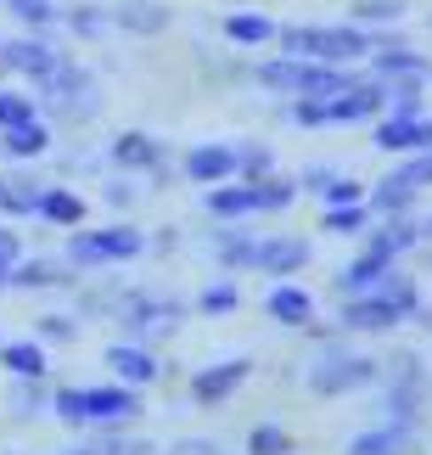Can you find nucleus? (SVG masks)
Instances as JSON below:
<instances>
[{
  "label": "nucleus",
  "mask_w": 432,
  "mask_h": 455,
  "mask_svg": "<svg viewBox=\"0 0 432 455\" xmlns=\"http://www.w3.org/2000/svg\"><path fill=\"white\" fill-rule=\"evenodd\" d=\"M51 411L67 427H124L146 405L141 388H130V382H101V388H51Z\"/></svg>",
  "instance_id": "f257e3e1"
},
{
  "label": "nucleus",
  "mask_w": 432,
  "mask_h": 455,
  "mask_svg": "<svg viewBox=\"0 0 432 455\" xmlns=\"http://www.w3.org/2000/svg\"><path fill=\"white\" fill-rule=\"evenodd\" d=\"M287 57H303V62H337V68H354L371 57V40L349 23H292V28H275Z\"/></svg>",
  "instance_id": "f03ea898"
},
{
  "label": "nucleus",
  "mask_w": 432,
  "mask_h": 455,
  "mask_svg": "<svg viewBox=\"0 0 432 455\" xmlns=\"http://www.w3.org/2000/svg\"><path fill=\"white\" fill-rule=\"evenodd\" d=\"M40 91V118H62V124H84V118L101 113V91H96V74L79 62H57L51 74L34 84Z\"/></svg>",
  "instance_id": "7ed1b4c3"
},
{
  "label": "nucleus",
  "mask_w": 432,
  "mask_h": 455,
  "mask_svg": "<svg viewBox=\"0 0 432 455\" xmlns=\"http://www.w3.org/2000/svg\"><path fill=\"white\" fill-rule=\"evenodd\" d=\"M405 315H416V287H410L405 275H388L382 287H371V292H359V299L342 304L337 326L342 331H388V326H399Z\"/></svg>",
  "instance_id": "20e7f679"
},
{
  "label": "nucleus",
  "mask_w": 432,
  "mask_h": 455,
  "mask_svg": "<svg viewBox=\"0 0 432 455\" xmlns=\"http://www.w3.org/2000/svg\"><path fill=\"white\" fill-rule=\"evenodd\" d=\"M113 321L130 331V343H158V338H175L180 331L185 304L180 299H152V292H118Z\"/></svg>",
  "instance_id": "39448f33"
},
{
  "label": "nucleus",
  "mask_w": 432,
  "mask_h": 455,
  "mask_svg": "<svg viewBox=\"0 0 432 455\" xmlns=\"http://www.w3.org/2000/svg\"><path fill=\"white\" fill-rule=\"evenodd\" d=\"M146 253V236L135 225H101V231H74L67 236L62 259L74 270H101V265H118V259H135Z\"/></svg>",
  "instance_id": "423d86ee"
},
{
  "label": "nucleus",
  "mask_w": 432,
  "mask_h": 455,
  "mask_svg": "<svg viewBox=\"0 0 432 455\" xmlns=\"http://www.w3.org/2000/svg\"><path fill=\"white\" fill-rule=\"evenodd\" d=\"M376 365L371 355H342V348H332V355H320L315 365H309V388L315 394H349V388H365V382H376Z\"/></svg>",
  "instance_id": "0eeeda50"
},
{
  "label": "nucleus",
  "mask_w": 432,
  "mask_h": 455,
  "mask_svg": "<svg viewBox=\"0 0 432 455\" xmlns=\"http://www.w3.org/2000/svg\"><path fill=\"white\" fill-rule=\"evenodd\" d=\"M57 62H62V51L51 40V28H28V34H17V40H6V74L28 79V84H40Z\"/></svg>",
  "instance_id": "6e6552de"
},
{
  "label": "nucleus",
  "mask_w": 432,
  "mask_h": 455,
  "mask_svg": "<svg viewBox=\"0 0 432 455\" xmlns=\"http://www.w3.org/2000/svg\"><path fill=\"white\" fill-rule=\"evenodd\" d=\"M247 377H253V360H219V365H208V371L192 377V399H197L202 411H219Z\"/></svg>",
  "instance_id": "1a4fd4ad"
},
{
  "label": "nucleus",
  "mask_w": 432,
  "mask_h": 455,
  "mask_svg": "<svg viewBox=\"0 0 432 455\" xmlns=\"http://www.w3.org/2000/svg\"><path fill=\"white\" fill-rule=\"evenodd\" d=\"M101 360H107V371H113L118 382H130V388H146V382L163 377V360L152 355L146 343H113Z\"/></svg>",
  "instance_id": "9d476101"
},
{
  "label": "nucleus",
  "mask_w": 432,
  "mask_h": 455,
  "mask_svg": "<svg viewBox=\"0 0 432 455\" xmlns=\"http://www.w3.org/2000/svg\"><path fill=\"white\" fill-rule=\"evenodd\" d=\"M107 164L113 169H130V174H146V169L163 164V141H158V135H146V130H124V135H113Z\"/></svg>",
  "instance_id": "9b49d317"
},
{
  "label": "nucleus",
  "mask_w": 432,
  "mask_h": 455,
  "mask_svg": "<svg viewBox=\"0 0 432 455\" xmlns=\"http://www.w3.org/2000/svg\"><path fill=\"white\" fill-rule=\"evenodd\" d=\"M74 265L67 259H17L12 265V292H45V287H74Z\"/></svg>",
  "instance_id": "f8f14e48"
},
{
  "label": "nucleus",
  "mask_w": 432,
  "mask_h": 455,
  "mask_svg": "<svg viewBox=\"0 0 432 455\" xmlns=\"http://www.w3.org/2000/svg\"><path fill=\"white\" fill-rule=\"evenodd\" d=\"M45 174H34V169H12V174H0V214H17V220H34V208H40L45 197Z\"/></svg>",
  "instance_id": "ddd939ff"
},
{
  "label": "nucleus",
  "mask_w": 432,
  "mask_h": 455,
  "mask_svg": "<svg viewBox=\"0 0 432 455\" xmlns=\"http://www.w3.org/2000/svg\"><path fill=\"white\" fill-rule=\"evenodd\" d=\"M51 124L45 118H23V124H6L0 130V157H12V164H34V157L51 152Z\"/></svg>",
  "instance_id": "4468645a"
},
{
  "label": "nucleus",
  "mask_w": 432,
  "mask_h": 455,
  "mask_svg": "<svg viewBox=\"0 0 432 455\" xmlns=\"http://www.w3.org/2000/svg\"><path fill=\"white\" fill-rule=\"evenodd\" d=\"M185 180H197L202 191L236 180V147H219V141L192 147V152H185Z\"/></svg>",
  "instance_id": "2eb2a0df"
},
{
  "label": "nucleus",
  "mask_w": 432,
  "mask_h": 455,
  "mask_svg": "<svg viewBox=\"0 0 432 455\" xmlns=\"http://www.w3.org/2000/svg\"><path fill=\"white\" fill-rule=\"evenodd\" d=\"M309 265V242L303 236H270V242H253V270L264 275H292Z\"/></svg>",
  "instance_id": "dca6fc26"
},
{
  "label": "nucleus",
  "mask_w": 432,
  "mask_h": 455,
  "mask_svg": "<svg viewBox=\"0 0 432 455\" xmlns=\"http://www.w3.org/2000/svg\"><path fill=\"white\" fill-rule=\"evenodd\" d=\"M376 147L382 152H421V147H432V124L416 113H388L376 124Z\"/></svg>",
  "instance_id": "f3484780"
},
{
  "label": "nucleus",
  "mask_w": 432,
  "mask_h": 455,
  "mask_svg": "<svg viewBox=\"0 0 432 455\" xmlns=\"http://www.w3.org/2000/svg\"><path fill=\"white\" fill-rule=\"evenodd\" d=\"M113 28L124 34H163L169 28V12L158 6V0H118V6H107Z\"/></svg>",
  "instance_id": "a211bd4d"
},
{
  "label": "nucleus",
  "mask_w": 432,
  "mask_h": 455,
  "mask_svg": "<svg viewBox=\"0 0 432 455\" xmlns=\"http://www.w3.org/2000/svg\"><path fill=\"white\" fill-rule=\"evenodd\" d=\"M202 203H208V214L214 220H247V214H258V191H253V180L247 186H208L202 191Z\"/></svg>",
  "instance_id": "6ab92c4d"
},
{
  "label": "nucleus",
  "mask_w": 432,
  "mask_h": 455,
  "mask_svg": "<svg viewBox=\"0 0 432 455\" xmlns=\"http://www.w3.org/2000/svg\"><path fill=\"white\" fill-rule=\"evenodd\" d=\"M6 405H12L17 422H34V416H45V411H51V382H45V377H12Z\"/></svg>",
  "instance_id": "aec40b11"
},
{
  "label": "nucleus",
  "mask_w": 432,
  "mask_h": 455,
  "mask_svg": "<svg viewBox=\"0 0 432 455\" xmlns=\"http://www.w3.org/2000/svg\"><path fill=\"white\" fill-rule=\"evenodd\" d=\"M0 365L12 377H45L51 360H45V343L40 338H17V343H0Z\"/></svg>",
  "instance_id": "412c9836"
},
{
  "label": "nucleus",
  "mask_w": 432,
  "mask_h": 455,
  "mask_svg": "<svg viewBox=\"0 0 432 455\" xmlns=\"http://www.w3.org/2000/svg\"><path fill=\"white\" fill-rule=\"evenodd\" d=\"M34 220H45V225H84V197H74L67 186H45V197H40V208H34Z\"/></svg>",
  "instance_id": "4be33fe9"
},
{
  "label": "nucleus",
  "mask_w": 432,
  "mask_h": 455,
  "mask_svg": "<svg viewBox=\"0 0 432 455\" xmlns=\"http://www.w3.org/2000/svg\"><path fill=\"white\" fill-rule=\"evenodd\" d=\"M388 265H393V259H376V253H365L359 265L337 270V292H342V299H359V292L382 287V282H388Z\"/></svg>",
  "instance_id": "5701e85b"
},
{
  "label": "nucleus",
  "mask_w": 432,
  "mask_h": 455,
  "mask_svg": "<svg viewBox=\"0 0 432 455\" xmlns=\"http://www.w3.org/2000/svg\"><path fill=\"white\" fill-rule=\"evenodd\" d=\"M349 455H410V427L393 422V427H371L349 444Z\"/></svg>",
  "instance_id": "b1692460"
},
{
  "label": "nucleus",
  "mask_w": 432,
  "mask_h": 455,
  "mask_svg": "<svg viewBox=\"0 0 432 455\" xmlns=\"http://www.w3.org/2000/svg\"><path fill=\"white\" fill-rule=\"evenodd\" d=\"M264 309H270L281 326H309V315H315V299H309L303 287H275Z\"/></svg>",
  "instance_id": "393cba45"
},
{
  "label": "nucleus",
  "mask_w": 432,
  "mask_h": 455,
  "mask_svg": "<svg viewBox=\"0 0 432 455\" xmlns=\"http://www.w3.org/2000/svg\"><path fill=\"white\" fill-rule=\"evenodd\" d=\"M224 40H236V45H270L275 40V23L264 12H231L224 17Z\"/></svg>",
  "instance_id": "a878e982"
},
{
  "label": "nucleus",
  "mask_w": 432,
  "mask_h": 455,
  "mask_svg": "<svg viewBox=\"0 0 432 455\" xmlns=\"http://www.w3.org/2000/svg\"><path fill=\"white\" fill-rule=\"evenodd\" d=\"M62 23L79 34V40H101V34L113 28V17H107V6H96V0H74V6L62 12Z\"/></svg>",
  "instance_id": "bb28decb"
},
{
  "label": "nucleus",
  "mask_w": 432,
  "mask_h": 455,
  "mask_svg": "<svg viewBox=\"0 0 432 455\" xmlns=\"http://www.w3.org/2000/svg\"><path fill=\"white\" fill-rule=\"evenodd\" d=\"M416 242H421V225H382V231H376L371 236V253L376 259H399V253H410V248H416Z\"/></svg>",
  "instance_id": "cd10ccee"
},
{
  "label": "nucleus",
  "mask_w": 432,
  "mask_h": 455,
  "mask_svg": "<svg viewBox=\"0 0 432 455\" xmlns=\"http://www.w3.org/2000/svg\"><path fill=\"white\" fill-rule=\"evenodd\" d=\"M0 6H6L23 28H57L62 23V6H57V0H0Z\"/></svg>",
  "instance_id": "c85d7f7f"
},
{
  "label": "nucleus",
  "mask_w": 432,
  "mask_h": 455,
  "mask_svg": "<svg viewBox=\"0 0 432 455\" xmlns=\"http://www.w3.org/2000/svg\"><path fill=\"white\" fill-rule=\"evenodd\" d=\"M416 197H421V191L416 186H410V180H399V174H393V180H382V186H376V208H382V214H410V208H416Z\"/></svg>",
  "instance_id": "c756f323"
},
{
  "label": "nucleus",
  "mask_w": 432,
  "mask_h": 455,
  "mask_svg": "<svg viewBox=\"0 0 432 455\" xmlns=\"http://www.w3.org/2000/svg\"><path fill=\"white\" fill-rule=\"evenodd\" d=\"M247 455H292L287 427H275V422H258V427L247 433Z\"/></svg>",
  "instance_id": "7c9ffc66"
},
{
  "label": "nucleus",
  "mask_w": 432,
  "mask_h": 455,
  "mask_svg": "<svg viewBox=\"0 0 432 455\" xmlns=\"http://www.w3.org/2000/svg\"><path fill=\"white\" fill-rule=\"evenodd\" d=\"M275 169V152L258 147V141H241L236 147V174H247V180H264V174Z\"/></svg>",
  "instance_id": "2f4dec72"
},
{
  "label": "nucleus",
  "mask_w": 432,
  "mask_h": 455,
  "mask_svg": "<svg viewBox=\"0 0 432 455\" xmlns=\"http://www.w3.org/2000/svg\"><path fill=\"white\" fill-rule=\"evenodd\" d=\"M23 118H40V101L0 84V130H6V124H23Z\"/></svg>",
  "instance_id": "473e14b6"
},
{
  "label": "nucleus",
  "mask_w": 432,
  "mask_h": 455,
  "mask_svg": "<svg viewBox=\"0 0 432 455\" xmlns=\"http://www.w3.org/2000/svg\"><path fill=\"white\" fill-rule=\"evenodd\" d=\"M320 225L332 236H354V231H365V208H359V203H337V208H326Z\"/></svg>",
  "instance_id": "72a5a7b5"
},
{
  "label": "nucleus",
  "mask_w": 432,
  "mask_h": 455,
  "mask_svg": "<svg viewBox=\"0 0 432 455\" xmlns=\"http://www.w3.org/2000/svg\"><path fill=\"white\" fill-rule=\"evenodd\" d=\"M253 191H258V214H264V208H287L292 197H298V180H275V174H264V180H253Z\"/></svg>",
  "instance_id": "f704fd0d"
},
{
  "label": "nucleus",
  "mask_w": 432,
  "mask_h": 455,
  "mask_svg": "<svg viewBox=\"0 0 432 455\" xmlns=\"http://www.w3.org/2000/svg\"><path fill=\"white\" fill-rule=\"evenodd\" d=\"M405 12H410V0H354L359 23H399Z\"/></svg>",
  "instance_id": "c9c22d12"
},
{
  "label": "nucleus",
  "mask_w": 432,
  "mask_h": 455,
  "mask_svg": "<svg viewBox=\"0 0 432 455\" xmlns=\"http://www.w3.org/2000/svg\"><path fill=\"white\" fill-rule=\"evenodd\" d=\"M34 338L40 343H74L79 321H67V315H40V321H34Z\"/></svg>",
  "instance_id": "e433bc0d"
},
{
  "label": "nucleus",
  "mask_w": 432,
  "mask_h": 455,
  "mask_svg": "<svg viewBox=\"0 0 432 455\" xmlns=\"http://www.w3.org/2000/svg\"><path fill=\"white\" fill-rule=\"evenodd\" d=\"M90 450H96V455H158V444H146V439H124V433H107V439H96Z\"/></svg>",
  "instance_id": "4c0bfd02"
},
{
  "label": "nucleus",
  "mask_w": 432,
  "mask_h": 455,
  "mask_svg": "<svg viewBox=\"0 0 432 455\" xmlns=\"http://www.w3.org/2000/svg\"><path fill=\"white\" fill-rule=\"evenodd\" d=\"M236 304H241V299H236V287H224V282H219V287H202V299H197L202 315H231Z\"/></svg>",
  "instance_id": "58836bf2"
},
{
  "label": "nucleus",
  "mask_w": 432,
  "mask_h": 455,
  "mask_svg": "<svg viewBox=\"0 0 432 455\" xmlns=\"http://www.w3.org/2000/svg\"><path fill=\"white\" fill-rule=\"evenodd\" d=\"M399 180H410L416 191H427V186H432V147H421L416 157H410V164L399 169Z\"/></svg>",
  "instance_id": "ea45409f"
},
{
  "label": "nucleus",
  "mask_w": 432,
  "mask_h": 455,
  "mask_svg": "<svg viewBox=\"0 0 432 455\" xmlns=\"http://www.w3.org/2000/svg\"><path fill=\"white\" fill-rule=\"evenodd\" d=\"M320 197L332 203V208H337V203H359V186H354V180H342V174H332V180L320 186Z\"/></svg>",
  "instance_id": "a19ab883"
},
{
  "label": "nucleus",
  "mask_w": 432,
  "mask_h": 455,
  "mask_svg": "<svg viewBox=\"0 0 432 455\" xmlns=\"http://www.w3.org/2000/svg\"><path fill=\"white\" fill-rule=\"evenodd\" d=\"M101 197H107L113 208H135V197H141V191H135L130 180H118V174H113V180H107V186H101Z\"/></svg>",
  "instance_id": "79ce46f5"
},
{
  "label": "nucleus",
  "mask_w": 432,
  "mask_h": 455,
  "mask_svg": "<svg viewBox=\"0 0 432 455\" xmlns=\"http://www.w3.org/2000/svg\"><path fill=\"white\" fill-rule=\"evenodd\" d=\"M169 455H219V444H214V439H180Z\"/></svg>",
  "instance_id": "37998d69"
},
{
  "label": "nucleus",
  "mask_w": 432,
  "mask_h": 455,
  "mask_svg": "<svg viewBox=\"0 0 432 455\" xmlns=\"http://www.w3.org/2000/svg\"><path fill=\"white\" fill-rule=\"evenodd\" d=\"M326 180H332V169H303V180H298V186H303V191H320Z\"/></svg>",
  "instance_id": "c03bdc74"
},
{
  "label": "nucleus",
  "mask_w": 432,
  "mask_h": 455,
  "mask_svg": "<svg viewBox=\"0 0 432 455\" xmlns=\"http://www.w3.org/2000/svg\"><path fill=\"white\" fill-rule=\"evenodd\" d=\"M0 253H12V259H23V248H17V236L6 231V225H0Z\"/></svg>",
  "instance_id": "a18cd8bd"
},
{
  "label": "nucleus",
  "mask_w": 432,
  "mask_h": 455,
  "mask_svg": "<svg viewBox=\"0 0 432 455\" xmlns=\"http://www.w3.org/2000/svg\"><path fill=\"white\" fill-rule=\"evenodd\" d=\"M416 321H421V326L432 331V309H421V304H416Z\"/></svg>",
  "instance_id": "49530a36"
},
{
  "label": "nucleus",
  "mask_w": 432,
  "mask_h": 455,
  "mask_svg": "<svg viewBox=\"0 0 432 455\" xmlns=\"http://www.w3.org/2000/svg\"><path fill=\"white\" fill-rule=\"evenodd\" d=\"M0 79H6V40H0Z\"/></svg>",
  "instance_id": "de8ad7c7"
},
{
  "label": "nucleus",
  "mask_w": 432,
  "mask_h": 455,
  "mask_svg": "<svg viewBox=\"0 0 432 455\" xmlns=\"http://www.w3.org/2000/svg\"><path fill=\"white\" fill-rule=\"evenodd\" d=\"M62 455H96V450H90V444H79V450H62Z\"/></svg>",
  "instance_id": "09e8293b"
},
{
  "label": "nucleus",
  "mask_w": 432,
  "mask_h": 455,
  "mask_svg": "<svg viewBox=\"0 0 432 455\" xmlns=\"http://www.w3.org/2000/svg\"><path fill=\"white\" fill-rule=\"evenodd\" d=\"M421 236H432V220H427V225H421Z\"/></svg>",
  "instance_id": "8fccbe9b"
},
{
  "label": "nucleus",
  "mask_w": 432,
  "mask_h": 455,
  "mask_svg": "<svg viewBox=\"0 0 432 455\" xmlns=\"http://www.w3.org/2000/svg\"><path fill=\"white\" fill-rule=\"evenodd\" d=\"M0 343H6V338H0Z\"/></svg>",
  "instance_id": "3c124183"
}]
</instances>
